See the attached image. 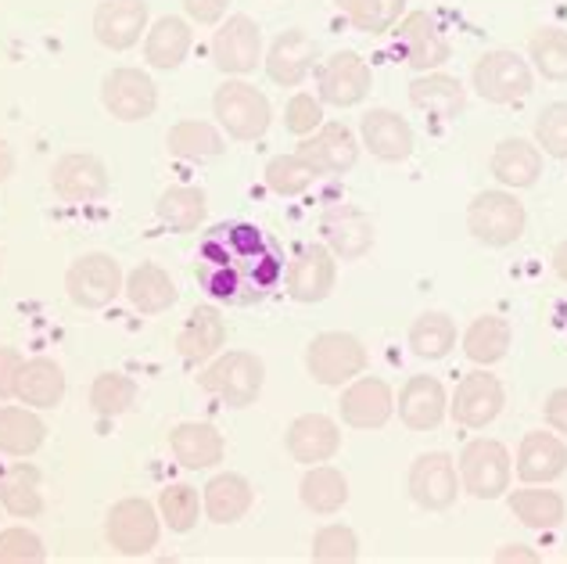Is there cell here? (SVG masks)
I'll return each instance as SVG.
<instances>
[{"label":"cell","mask_w":567,"mask_h":564,"mask_svg":"<svg viewBox=\"0 0 567 564\" xmlns=\"http://www.w3.org/2000/svg\"><path fill=\"white\" fill-rule=\"evenodd\" d=\"M406 489H410V500L421 511H431V514L450 511L460 500V493H464V485H460V471H456V457H450L445 450L421 453L410 464Z\"/></svg>","instance_id":"cell-12"},{"label":"cell","mask_w":567,"mask_h":564,"mask_svg":"<svg viewBox=\"0 0 567 564\" xmlns=\"http://www.w3.org/2000/svg\"><path fill=\"white\" fill-rule=\"evenodd\" d=\"M202 291L219 306L262 302L284 277V256L256 224H219L208 227L194 263Z\"/></svg>","instance_id":"cell-1"},{"label":"cell","mask_w":567,"mask_h":564,"mask_svg":"<svg viewBox=\"0 0 567 564\" xmlns=\"http://www.w3.org/2000/svg\"><path fill=\"white\" fill-rule=\"evenodd\" d=\"M338 285V256L323 242L306 245L284 270V288L295 302L317 306L323 299H331V291Z\"/></svg>","instance_id":"cell-17"},{"label":"cell","mask_w":567,"mask_h":564,"mask_svg":"<svg viewBox=\"0 0 567 564\" xmlns=\"http://www.w3.org/2000/svg\"><path fill=\"white\" fill-rule=\"evenodd\" d=\"M320 65V43L306 29H284L266 48L262 69L277 86H302L306 76Z\"/></svg>","instance_id":"cell-20"},{"label":"cell","mask_w":567,"mask_h":564,"mask_svg":"<svg viewBox=\"0 0 567 564\" xmlns=\"http://www.w3.org/2000/svg\"><path fill=\"white\" fill-rule=\"evenodd\" d=\"M360 152H363V144L346 123H323L317 133H309V137H302V144H298V155L309 162L317 176L352 173L355 162H360Z\"/></svg>","instance_id":"cell-19"},{"label":"cell","mask_w":567,"mask_h":564,"mask_svg":"<svg viewBox=\"0 0 567 564\" xmlns=\"http://www.w3.org/2000/svg\"><path fill=\"white\" fill-rule=\"evenodd\" d=\"M341 424L352 432H381V428L395 418V392L384 378L360 375L349 384H341Z\"/></svg>","instance_id":"cell-14"},{"label":"cell","mask_w":567,"mask_h":564,"mask_svg":"<svg viewBox=\"0 0 567 564\" xmlns=\"http://www.w3.org/2000/svg\"><path fill=\"white\" fill-rule=\"evenodd\" d=\"M496 564H539V554L525 543H506L496 551Z\"/></svg>","instance_id":"cell-55"},{"label":"cell","mask_w":567,"mask_h":564,"mask_svg":"<svg viewBox=\"0 0 567 564\" xmlns=\"http://www.w3.org/2000/svg\"><path fill=\"white\" fill-rule=\"evenodd\" d=\"M467 230L485 248H511L528 230L525 202H517L514 191L506 187L477 191L467 202Z\"/></svg>","instance_id":"cell-3"},{"label":"cell","mask_w":567,"mask_h":564,"mask_svg":"<svg viewBox=\"0 0 567 564\" xmlns=\"http://www.w3.org/2000/svg\"><path fill=\"white\" fill-rule=\"evenodd\" d=\"M155 216L162 219V227H169L173 234H194V230H202L208 219V195L202 187L173 184L158 195Z\"/></svg>","instance_id":"cell-38"},{"label":"cell","mask_w":567,"mask_h":564,"mask_svg":"<svg viewBox=\"0 0 567 564\" xmlns=\"http://www.w3.org/2000/svg\"><path fill=\"white\" fill-rule=\"evenodd\" d=\"M488 170L506 191H528L539 184V176H543V152H539V144L528 137H506L496 144V152H492Z\"/></svg>","instance_id":"cell-29"},{"label":"cell","mask_w":567,"mask_h":564,"mask_svg":"<svg viewBox=\"0 0 567 564\" xmlns=\"http://www.w3.org/2000/svg\"><path fill=\"white\" fill-rule=\"evenodd\" d=\"M123 285H126V274L112 252H83L65 270V291L72 306H80V309L112 306L118 295H123Z\"/></svg>","instance_id":"cell-9"},{"label":"cell","mask_w":567,"mask_h":564,"mask_svg":"<svg viewBox=\"0 0 567 564\" xmlns=\"http://www.w3.org/2000/svg\"><path fill=\"white\" fill-rule=\"evenodd\" d=\"M514 346V328L506 317L496 314H482L467 324V331L460 335V349L474 363V367H492L506 360V352Z\"/></svg>","instance_id":"cell-37"},{"label":"cell","mask_w":567,"mask_h":564,"mask_svg":"<svg viewBox=\"0 0 567 564\" xmlns=\"http://www.w3.org/2000/svg\"><path fill=\"white\" fill-rule=\"evenodd\" d=\"M48 561V551H43V540L33 529H0V564H40Z\"/></svg>","instance_id":"cell-50"},{"label":"cell","mask_w":567,"mask_h":564,"mask_svg":"<svg viewBox=\"0 0 567 564\" xmlns=\"http://www.w3.org/2000/svg\"><path fill=\"white\" fill-rule=\"evenodd\" d=\"M109 166L94 152H65L51 166V191L69 205H91L109 195Z\"/></svg>","instance_id":"cell-16"},{"label":"cell","mask_w":567,"mask_h":564,"mask_svg":"<svg viewBox=\"0 0 567 564\" xmlns=\"http://www.w3.org/2000/svg\"><path fill=\"white\" fill-rule=\"evenodd\" d=\"M323 123H327V119H323L320 94L298 91V94H291L288 105H284V130L295 133V137H309V133H317Z\"/></svg>","instance_id":"cell-51"},{"label":"cell","mask_w":567,"mask_h":564,"mask_svg":"<svg viewBox=\"0 0 567 564\" xmlns=\"http://www.w3.org/2000/svg\"><path fill=\"white\" fill-rule=\"evenodd\" d=\"M147 33V0H101L94 8V37L109 51H130Z\"/></svg>","instance_id":"cell-27"},{"label":"cell","mask_w":567,"mask_h":564,"mask_svg":"<svg viewBox=\"0 0 567 564\" xmlns=\"http://www.w3.org/2000/svg\"><path fill=\"white\" fill-rule=\"evenodd\" d=\"M514 471L525 485H554L567 471V442L549 428V432H528L520 439Z\"/></svg>","instance_id":"cell-26"},{"label":"cell","mask_w":567,"mask_h":564,"mask_svg":"<svg viewBox=\"0 0 567 564\" xmlns=\"http://www.w3.org/2000/svg\"><path fill=\"white\" fill-rule=\"evenodd\" d=\"M543 413H546V424L554 428V432L567 442V389H554V392H549Z\"/></svg>","instance_id":"cell-54"},{"label":"cell","mask_w":567,"mask_h":564,"mask_svg":"<svg viewBox=\"0 0 567 564\" xmlns=\"http://www.w3.org/2000/svg\"><path fill=\"white\" fill-rule=\"evenodd\" d=\"M227 317H223V309L216 302H205V306H194L190 317L184 320L181 335H176V352H181V360L198 367V363H208L216 360L227 346Z\"/></svg>","instance_id":"cell-25"},{"label":"cell","mask_w":567,"mask_h":564,"mask_svg":"<svg viewBox=\"0 0 567 564\" xmlns=\"http://www.w3.org/2000/svg\"><path fill=\"white\" fill-rule=\"evenodd\" d=\"M262 384H266V363H262V356L248 349L219 352L198 375V389L216 396L219 403H227L230 410H245L256 403L262 396Z\"/></svg>","instance_id":"cell-2"},{"label":"cell","mask_w":567,"mask_h":564,"mask_svg":"<svg viewBox=\"0 0 567 564\" xmlns=\"http://www.w3.org/2000/svg\"><path fill=\"white\" fill-rule=\"evenodd\" d=\"M374 91V72L360 51H334L317 65V94L323 105L355 109Z\"/></svg>","instance_id":"cell-11"},{"label":"cell","mask_w":567,"mask_h":564,"mask_svg":"<svg viewBox=\"0 0 567 564\" xmlns=\"http://www.w3.org/2000/svg\"><path fill=\"white\" fill-rule=\"evenodd\" d=\"M104 540L115 554L123 557H144L152 554L162 540V514L152 500L126 496L112 503V511L104 514Z\"/></svg>","instance_id":"cell-8"},{"label":"cell","mask_w":567,"mask_h":564,"mask_svg":"<svg viewBox=\"0 0 567 564\" xmlns=\"http://www.w3.org/2000/svg\"><path fill=\"white\" fill-rule=\"evenodd\" d=\"M503 407H506V389L488 367H474L471 375L460 378L456 392L450 396V418L460 428H467V432L488 428L503 413Z\"/></svg>","instance_id":"cell-13"},{"label":"cell","mask_w":567,"mask_h":564,"mask_svg":"<svg viewBox=\"0 0 567 564\" xmlns=\"http://www.w3.org/2000/svg\"><path fill=\"white\" fill-rule=\"evenodd\" d=\"M395 413L410 432H435L450 413V392L435 375H413L399 389Z\"/></svg>","instance_id":"cell-21"},{"label":"cell","mask_w":567,"mask_h":564,"mask_svg":"<svg viewBox=\"0 0 567 564\" xmlns=\"http://www.w3.org/2000/svg\"><path fill=\"white\" fill-rule=\"evenodd\" d=\"M410 105L435 119H460L467 112V86L450 72H416L410 80Z\"/></svg>","instance_id":"cell-33"},{"label":"cell","mask_w":567,"mask_h":564,"mask_svg":"<svg viewBox=\"0 0 567 564\" xmlns=\"http://www.w3.org/2000/svg\"><path fill=\"white\" fill-rule=\"evenodd\" d=\"M506 507H511L517 522L532 532H554L567 517V500L557 489H546V485L514 489V493H506Z\"/></svg>","instance_id":"cell-36"},{"label":"cell","mask_w":567,"mask_h":564,"mask_svg":"<svg viewBox=\"0 0 567 564\" xmlns=\"http://www.w3.org/2000/svg\"><path fill=\"white\" fill-rule=\"evenodd\" d=\"M554 274L564 280V285H567V237H564V242L554 248Z\"/></svg>","instance_id":"cell-57"},{"label":"cell","mask_w":567,"mask_h":564,"mask_svg":"<svg viewBox=\"0 0 567 564\" xmlns=\"http://www.w3.org/2000/svg\"><path fill=\"white\" fill-rule=\"evenodd\" d=\"M320 230H323V245L331 248L341 263L363 259L378 242L374 219L363 209H355V205H334V209H327L320 219Z\"/></svg>","instance_id":"cell-23"},{"label":"cell","mask_w":567,"mask_h":564,"mask_svg":"<svg viewBox=\"0 0 567 564\" xmlns=\"http://www.w3.org/2000/svg\"><path fill=\"white\" fill-rule=\"evenodd\" d=\"M370 352L352 331H320L306 346V370L323 389H341L352 378L367 375Z\"/></svg>","instance_id":"cell-7"},{"label":"cell","mask_w":567,"mask_h":564,"mask_svg":"<svg viewBox=\"0 0 567 564\" xmlns=\"http://www.w3.org/2000/svg\"><path fill=\"white\" fill-rule=\"evenodd\" d=\"M213 115L230 141H259L274 123V105L256 83L227 76V83L213 94Z\"/></svg>","instance_id":"cell-4"},{"label":"cell","mask_w":567,"mask_h":564,"mask_svg":"<svg viewBox=\"0 0 567 564\" xmlns=\"http://www.w3.org/2000/svg\"><path fill=\"white\" fill-rule=\"evenodd\" d=\"M123 295L130 299V306L144 317H158V314H166V309H173L176 302H181V288H176V280L169 277L166 266H158V263L133 266V270L126 274Z\"/></svg>","instance_id":"cell-30"},{"label":"cell","mask_w":567,"mask_h":564,"mask_svg":"<svg viewBox=\"0 0 567 564\" xmlns=\"http://www.w3.org/2000/svg\"><path fill=\"white\" fill-rule=\"evenodd\" d=\"M406 341L416 360H427V363L445 360L460 341L456 320L450 314H442V309H424L421 317H413Z\"/></svg>","instance_id":"cell-40"},{"label":"cell","mask_w":567,"mask_h":564,"mask_svg":"<svg viewBox=\"0 0 567 564\" xmlns=\"http://www.w3.org/2000/svg\"><path fill=\"white\" fill-rule=\"evenodd\" d=\"M399 37L406 62L413 72H435L453 58V43L442 33V25L435 22V14L427 11H406L392 29Z\"/></svg>","instance_id":"cell-18"},{"label":"cell","mask_w":567,"mask_h":564,"mask_svg":"<svg viewBox=\"0 0 567 564\" xmlns=\"http://www.w3.org/2000/svg\"><path fill=\"white\" fill-rule=\"evenodd\" d=\"M65 370L62 363H54L51 356H33V360H22L19 370V389H14V399L33 410H54L62 407L65 399Z\"/></svg>","instance_id":"cell-34"},{"label":"cell","mask_w":567,"mask_h":564,"mask_svg":"<svg viewBox=\"0 0 567 564\" xmlns=\"http://www.w3.org/2000/svg\"><path fill=\"white\" fill-rule=\"evenodd\" d=\"M166 152L181 162H208L227 152V137L223 130L205 123V119H181L166 133Z\"/></svg>","instance_id":"cell-39"},{"label":"cell","mask_w":567,"mask_h":564,"mask_svg":"<svg viewBox=\"0 0 567 564\" xmlns=\"http://www.w3.org/2000/svg\"><path fill=\"white\" fill-rule=\"evenodd\" d=\"M137 396L141 389L130 375H123V370H104L91 384V410L97 418H109V421L123 418V413L137 407Z\"/></svg>","instance_id":"cell-44"},{"label":"cell","mask_w":567,"mask_h":564,"mask_svg":"<svg viewBox=\"0 0 567 564\" xmlns=\"http://www.w3.org/2000/svg\"><path fill=\"white\" fill-rule=\"evenodd\" d=\"M349 496H352L349 474L331 464H309L302 482H298V500H302V507L317 517L338 514L349 503Z\"/></svg>","instance_id":"cell-35"},{"label":"cell","mask_w":567,"mask_h":564,"mask_svg":"<svg viewBox=\"0 0 567 564\" xmlns=\"http://www.w3.org/2000/svg\"><path fill=\"white\" fill-rule=\"evenodd\" d=\"M169 450L181 468L208 471V468L223 464V457H227V439H223L219 428L208 421H184L169 432Z\"/></svg>","instance_id":"cell-28"},{"label":"cell","mask_w":567,"mask_h":564,"mask_svg":"<svg viewBox=\"0 0 567 564\" xmlns=\"http://www.w3.org/2000/svg\"><path fill=\"white\" fill-rule=\"evenodd\" d=\"M284 450L295 460V464H327L334 460L341 450V424L327 413H302L288 424V435H284Z\"/></svg>","instance_id":"cell-22"},{"label":"cell","mask_w":567,"mask_h":564,"mask_svg":"<svg viewBox=\"0 0 567 564\" xmlns=\"http://www.w3.org/2000/svg\"><path fill=\"white\" fill-rule=\"evenodd\" d=\"M360 144L381 162H406L416 147V133L406 115L392 109H370L360 115Z\"/></svg>","instance_id":"cell-24"},{"label":"cell","mask_w":567,"mask_h":564,"mask_svg":"<svg viewBox=\"0 0 567 564\" xmlns=\"http://www.w3.org/2000/svg\"><path fill=\"white\" fill-rule=\"evenodd\" d=\"M528 65L549 83H567V33L564 29H535L528 40Z\"/></svg>","instance_id":"cell-45"},{"label":"cell","mask_w":567,"mask_h":564,"mask_svg":"<svg viewBox=\"0 0 567 564\" xmlns=\"http://www.w3.org/2000/svg\"><path fill=\"white\" fill-rule=\"evenodd\" d=\"M0 511H4V507H0Z\"/></svg>","instance_id":"cell-58"},{"label":"cell","mask_w":567,"mask_h":564,"mask_svg":"<svg viewBox=\"0 0 567 564\" xmlns=\"http://www.w3.org/2000/svg\"><path fill=\"white\" fill-rule=\"evenodd\" d=\"M19 370H22V352L11 346H0V403L14 399L19 389Z\"/></svg>","instance_id":"cell-52"},{"label":"cell","mask_w":567,"mask_h":564,"mask_svg":"<svg viewBox=\"0 0 567 564\" xmlns=\"http://www.w3.org/2000/svg\"><path fill=\"white\" fill-rule=\"evenodd\" d=\"M208 54H213V65L223 72V76H248L256 72L266 58L262 48V29L256 19L248 14H230L216 25L213 40H208Z\"/></svg>","instance_id":"cell-10"},{"label":"cell","mask_w":567,"mask_h":564,"mask_svg":"<svg viewBox=\"0 0 567 564\" xmlns=\"http://www.w3.org/2000/svg\"><path fill=\"white\" fill-rule=\"evenodd\" d=\"M11 173H14V152H11V144L0 137V184H4Z\"/></svg>","instance_id":"cell-56"},{"label":"cell","mask_w":567,"mask_h":564,"mask_svg":"<svg viewBox=\"0 0 567 564\" xmlns=\"http://www.w3.org/2000/svg\"><path fill=\"white\" fill-rule=\"evenodd\" d=\"M101 105L118 123H141L158 109V86L144 69L118 65L101 80Z\"/></svg>","instance_id":"cell-15"},{"label":"cell","mask_w":567,"mask_h":564,"mask_svg":"<svg viewBox=\"0 0 567 564\" xmlns=\"http://www.w3.org/2000/svg\"><path fill=\"white\" fill-rule=\"evenodd\" d=\"M0 507L11 517H40L43 514V493H40V471L19 457L0 479Z\"/></svg>","instance_id":"cell-42"},{"label":"cell","mask_w":567,"mask_h":564,"mask_svg":"<svg viewBox=\"0 0 567 564\" xmlns=\"http://www.w3.org/2000/svg\"><path fill=\"white\" fill-rule=\"evenodd\" d=\"M43 439H48V424L33 407H0V453L4 457H33Z\"/></svg>","instance_id":"cell-41"},{"label":"cell","mask_w":567,"mask_h":564,"mask_svg":"<svg viewBox=\"0 0 567 564\" xmlns=\"http://www.w3.org/2000/svg\"><path fill=\"white\" fill-rule=\"evenodd\" d=\"M309 554L320 564H352V561H360V536H355L349 525L331 522V525L317 529Z\"/></svg>","instance_id":"cell-48"},{"label":"cell","mask_w":567,"mask_h":564,"mask_svg":"<svg viewBox=\"0 0 567 564\" xmlns=\"http://www.w3.org/2000/svg\"><path fill=\"white\" fill-rule=\"evenodd\" d=\"M227 8H230V0H184L187 19L198 25H219L227 19Z\"/></svg>","instance_id":"cell-53"},{"label":"cell","mask_w":567,"mask_h":564,"mask_svg":"<svg viewBox=\"0 0 567 564\" xmlns=\"http://www.w3.org/2000/svg\"><path fill=\"white\" fill-rule=\"evenodd\" d=\"M256 503V489L237 471H219L205 482L202 511L213 525H237Z\"/></svg>","instance_id":"cell-31"},{"label":"cell","mask_w":567,"mask_h":564,"mask_svg":"<svg viewBox=\"0 0 567 564\" xmlns=\"http://www.w3.org/2000/svg\"><path fill=\"white\" fill-rule=\"evenodd\" d=\"M471 86L488 105H517L535 91V69L517 51L496 48L471 65Z\"/></svg>","instance_id":"cell-6"},{"label":"cell","mask_w":567,"mask_h":564,"mask_svg":"<svg viewBox=\"0 0 567 564\" xmlns=\"http://www.w3.org/2000/svg\"><path fill=\"white\" fill-rule=\"evenodd\" d=\"M158 514H162V525H169V532H190L198 529V517L205 514L202 511V496L198 489L187 485V482H173L158 493Z\"/></svg>","instance_id":"cell-47"},{"label":"cell","mask_w":567,"mask_h":564,"mask_svg":"<svg viewBox=\"0 0 567 564\" xmlns=\"http://www.w3.org/2000/svg\"><path fill=\"white\" fill-rule=\"evenodd\" d=\"M262 181L280 198H302L312 187V181H317V173H312V166L302 155L291 152V155H274L270 162H266Z\"/></svg>","instance_id":"cell-46"},{"label":"cell","mask_w":567,"mask_h":564,"mask_svg":"<svg viewBox=\"0 0 567 564\" xmlns=\"http://www.w3.org/2000/svg\"><path fill=\"white\" fill-rule=\"evenodd\" d=\"M190 43H194L190 19H184V14H162L144 33V62L152 69L173 72L187 62Z\"/></svg>","instance_id":"cell-32"},{"label":"cell","mask_w":567,"mask_h":564,"mask_svg":"<svg viewBox=\"0 0 567 564\" xmlns=\"http://www.w3.org/2000/svg\"><path fill=\"white\" fill-rule=\"evenodd\" d=\"M460 485L474 500H503L514 482V457L499 439L477 435L456 457Z\"/></svg>","instance_id":"cell-5"},{"label":"cell","mask_w":567,"mask_h":564,"mask_svg":"<svg viewBox=\"0 0 567 564\" xmlns=\"http://www.w3.org/2000/svg\"><path fill=\"white\" fill-rule=\"evenodd\" d=\"M334 8L346 14L352 29L381 37L388 29H395L402 14H406V0H334Z\"/></svg>","instance_id":"cell-43"},{"label":"cell","mask_w":567,"mask_h":564,"mask_svg":"<svg viewBox=\"0 0 567 564\" xmlns=\"http://www.w3.org/2000/svg\"><path fill=\"white\" fill-rule=\"evenodd\" d=\"M532 141L549 158H567V101H549L543 112L535 115Z\"/></svg>","instance_id":"cell-49"}]
</instances>
